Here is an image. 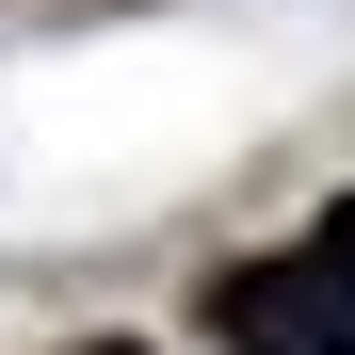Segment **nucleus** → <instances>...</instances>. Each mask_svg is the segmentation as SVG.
<instances>
[{"mask_svg": "<svg viewBox=\"0 0 355 355\" xmlns=\"http://www.w3.org/2000/svg\"><path fill=\"white\" fill-rule=\"evenodd\" d=\"M210 339H226V355H355V194H339L291 259L210 275Z\"/></svg>", "mask_w": 355, "mask_h": 355, "instance_id": "nucleus-1", "label": "nucleus"}, {"mask_svg": "<svg viewBox=\"0 0 355 355\" xmlns=\"http://www.w3.org/2000/svg\"><path fill=\"white\" fill-rule=\"evenodd\" d=\"M81 355H130V339H81Z\"/></svg>", "mask_w": 355, "mask_h": 355, "instance_id": "nucleus-2", "label": "nucleus"}]
</instances>
